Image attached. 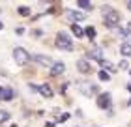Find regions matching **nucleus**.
<instances>
[{
	"instance_id": "f257e3e1",
	"label": "nucleus",
	"mask_w": 131,
	"mask_h": 127,
	"mask_svg": "<svg viewBox=\"0 0 131 127\" xmlns=\"http://www.w3.org/2000/svg\"><path fill=\"white\" fill-rule=\"evenodd\" d=\"M103 13H105V19H103L105 26H109V28H116V26H118V22H120V13H118L116 9H107V11H103Z\"/></svg>"
},
{
	"instance_id": "f03ea898",
	"label": "nucleus",
	"mask_w": 131,
	"mask_h": 127,
	"mask_svg": "<svg viewBox=\"0 0 131 127\" xmlns=\"http://www.w3.org/2000/svg\"><path fill=\"white\" fill-rule=\"evenodd\" d=\"M56 47L60 51H71V49H73V43H71L69 36H66L64 32H60L56 36Z\"/></svg>"
},
{
	"instance_id": "7ed1b4c3",
	"label": "nucleus",
	"mask_w": 131,
	"mask_h": 127,
	"mask_svg": "<svg viewBox=\"0 0 131 127\" xmlns=\"http://www.w3.org/2000/svg\"><path fill=\"white\" fill-rule=\"evenodd\" d=\"M13 58H15L17 65H26L28 60H30V54L23 49V47H17V49L13 51Z\"/></svg>"
},
{
	"instance_id": "20e7f679",
	"label": "nucleus",
	"mask_w": 131,
	"mask_h": 127,
	"mask_svg": "<svg viewBox=\"0 0 131 127\" xmlns=\"http://www.w3.org/2000/svg\"><path fill=\"white\" fill-rule=\"evenodd\" d=\"M97 107L99 108H111V94H99L97 97Z\"/></svg>"
},
{
	"instance_id": "39448f33",
	"label": "nucleus",
	"mask_w": 131,
	"mask_h": 127,
	"mask_svg": "<svg viewBox=\"0 0 131 127\" xmlns=\"http://www.w3.org/2000/svg\"><path fill=\"white\" fill-rule=\"evenodd\" d=\"M38 64H41V65H47V67H52V60L49 58V56H43V54H34L32 56Z\"/></svg>"
},
{
	"instance_id": "423d86ee",
	"label": "nucleus",
	"mask_w": 131,
	"mask_h": 127,
	"mask_svg": "<svg viewBox=\"0 0 131 127\" xmlns=\"http://www.w3.org/2000/svg\"><path fill=\"white\" fill-rule=\"evenodd\" d=\"M66 17H68L69 21H84V13H81V11H73V9L66 11Z\"/></svg>"
},
{
	"instance_id": "0eeeda50",
	"label": "nucleus",
	"mask_w": 131,
	"mask_h": 127,
	"mask_svg": "<svg viewBox=\"0 0 131 127\" xmlns=\"http://www.w3.org/2000/svg\"><path fill=\"white\" fill-rule=\"evenodd\" d=\"M66 71V65L62 62H58V64H52V67H51V75L52 77H58V75H62Z\"/></svg>"
},
{
	"instance_id": "6e6552de",
	"label": "nucleus",
	"mask_w": 131,
	"mask_h": 127,
	"mask_svg": "<svg viewBox=\"0 0 131 127\" xmlns=\"http://www.w3.org/2000/svg\"><path fill=\"white\" fill-rule=\"evenodd\" d=\"M77 69L81 71V73H92V65L86 62V60H79L77 62Z\"/></svg>"
},
{
	"instance_id": "1a4fd4ad",
	"label": "nucleus",
	"mask_w": 131,
	"mask_h": 127,
	"mask_svg": "<svg viewBox=\"0 0 131 127\" xmlns=\"http://www.w3.org/2000/svg\"><path fill=\"white\" fill-rule=\"evenodd\" d=\"M0 99L2 101H11L13 99V90L11 88H0Z\"/></svg>"
},
{
	"instance_id": "9d476101",
	"label": "nucleus",
	"mask_w": 131,
	"mask_h": 127,
	"mask_svg": "<svg viewBox=\"0 0 131 127\" xmlns=\"http://www.w3.org/2000/svg\"><path fill=\"white\" fill-rule=\"evenodd\" d=\"M88 58H94V60L103 62V52H101L99 49H90V51H88Z\"/></svg>"
},
{
	"instance_id": "9b49d317",
	"label": "nucleus",
	"mask_w": 131,
	"mask_h": 127,
	"mask_svg": "<svg viewBox=\"0 0 131 127\" xmlns=\"http://www.w3.org/2000/svg\"><path fill=\"white\" fill-rule=\"evenodd\" d=\"M38 92L43 95V97H52V90H51V86H47V84L39 86V88H38Z\"/></svg>"
},
{
	"instance_id": "f8f14e48",
	"label": "nucleus",
	"mask_w": 131,
	"mask_h": 127,
	"mask_svg": "<svg viewBox=\"0 0 131 127\" xmlns=\"http://www.w3.org/2000/svg\"><path fill=\"white\" fill-rule=\"evenodd\" d=\"M71 32L75 34V38H82V36H84V30H82L79 25H75V22L71 25Z\"/></svg>"
},
{
	"instance_id": "ddd939ff",
	"label": "nucleus",
	"mask_w": 131,
	"mask_h": 127,
	"mask_svg": "<svg viewBox=\"0 0 131 127\" xmlns=\"http://www.w3.org/2000/svg\"><path fill=\"white\" fill-rule=\"evenodd\" d=\"M120 52L124 54V56H131V43H124L120 47Z\"/></svg>"
},
{
	"instance_id": "4468645a",
	"label": "nucleus",
	"mask_w": 131,
	"mask_h": 127,
	"mask_svg": "<svg viewBox=\"0 0 131 127\" xmlns=\"http://www.w3.org/2000/svg\"><path fill=\"white\" fill-rule=\"evenodd\" d=\"M101 65H103V71H105V69H109L111 73H114V71H116V67H114V64L107 62V60H103V62H101Z\"/></svg>"
},
{
	"instance_id": "2eb2a0df",
	"label": "nucleus",
	"mask_w": 131,
	"mask_h": 127,
	"mask_svg": "<svg viewBox=\"0 0 131 127\" xmlns=\"http://www.w3.org/2000/svg\"><path fill=\"white\" fill-rule=\"evenodd\" d=\"M77 6H81L82 9H92V8H94V6L88 2V0H77Z\"/></svg>"
},
{
	"instance_id": "dca6fc26",
	"label": "nucleus",
	"mask_w": 131,
	"mask_h": 127,
	"mask_svg": "<svg viewBox=\"0 0 131 127\" xmlns=\"http://www.w3.org/2000/svg\"><path fill=\"white\" fill-rule=\"evenodd\" d=\"M84 34H86L90 39H94V38H96V28H94V26H88V28L84 30Z\"/></svg>"
},
{
	"instance_id": "f3484780",
	"label": "nucleus",
	"mask_w": 131,
	"mask_h": 127,
	"mask_svg": "<svg viewBox=\"0 0 131 127\" xmlns=\"http://www.w3.org/2000/svg\"><path fill=\"white\" fill-rule=\"evenodd\" d=\"M116 36H118V38H122V39H126L129 34H127V30H124V28H118V30H116Z\"/></svg>"
},
{
	"instance_id": "a211bd4d",
	"label": "nucleus",
	"mask_w": 131,
	"mask_h": 127,
	"mask_svg": "<svg viewBox=\"0 0 131 127\" xmlns=\"http://www.w3.org/2000/svg\"><path fill=\"white\" fill-rule=\"evenodd\" d=\"M6 120H9V112H6V110H0V123H4Z\"/></svg>"
},
{
	"instance_id": "6ab92c4d",
	"label": "nucleus",
	"mask_w": 131,
	"mask_h": 127,
	"mask_svg": "<svg viewBox=\"0 0 131 127\" xmlns=\"http://www.w3.org/2000/svg\"><path fill=\"white\" fill-rule=\"evenodd\" d=\"M99 80H105V82H107V80H109V73L101 69V71H99Z\"/></svg>"
},
{
	"instance_id": "aec40b11",
	"label": "nucleus",
	"mask_w": 131,
	"mask_h": 127,
	"mask_svg": "<svg viewBox=\"0 0 131 127\" xmlns=\"http://www.w3.org/2000/svg\"><path fill=\"white\" fill-rule=\"evenodd\" d=\"M19 13L21 15H30V8H25V6H23V8H19Z\"/></svg>"
},
{
	"instance_id": "412c9836",
	"label": "nucleus",
	"mask_w": 131,
	"mask_h": 127,
	"mask_svg": "<svg viewBox=\"0 0 131 127\" xmlns=\"http://www.w3.org/2000/svg\"><path fill=\"white\" fill-rule=\"evenodd\" d=\"M120 69H129V64L127 62H120Z\"/></svg>"
},
{
	"instance_id": "4be33fe9",
	"label": "nucleus",
	"mask_w": 131,
	"mask_h": 127,
	"mask_svg": "<svg viewBox=\"0 0 131 127\" xmlns=\"http://www.w3.org/2000/svg\"><path fill=\"white\" fill-rule=\"evenodd\" d=\"M45 127H54V123H47Z\"/></svg>"
},
{
	"instance_id": "5701e85b",
	"label": "nucleus",
	"mask_w": 131,
	"mask_h": 127,
	"mask_svg": "<svg viewBox=\"0 0 131 127\" xmlns=\"http://www.w3.org/2000/svg\"><path fill=\"white\" fill-rule=\"evenodd\" d=\"M127 9H129V11H131V2H127Z\"/></svg>"
},
{
	"instance_id": "b1692460",
	"label": "nucleus",
	"mask_w": 131,
	"mask_h": 127,
	"mask_svg": "<svg viewBox=\"0 0 131 127\" xmlns=\"http://www.w3.org/2000/svg\"><path fill=\"white\" fill-rule=\"evenodd\" d=\"M2 28H4V22H2V21H0V30H2Z\"/></svg>"
}]
</instances>
